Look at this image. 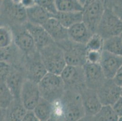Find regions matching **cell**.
<instances>
[{
  "label": "cell",
  "mask_w": 122,
  "mask_h": 121,
  "mask_svg": "<svg viewBox=\"0 0 122 121\" xmlns=\"http://www.w3.org/2000/svg\"><path fill=\"white\" fill-rule=\"evenodd\" d=\"M47 73L39 55L38 57H34L28 63L26 70V79L38 84Z\"/></svg>",
  "instance_id": "9a60e30c"
},
{
  "label": "cell",
  "mask_w": 122,
  "mask_h": 121,
  "mask_svg": "<svg viewBox=\"0 0 122 121\" xmlns=\"http://www.w3.org/2000/svg\"><path fill=\"white\" fill-rule=\"evenodd\" d=\"M43 27L55 43L68 40V29L63 26L55 18H51Z\"/></svg>",
  "instance_id": "5bb4252c"
},
{
  "label": "cell",
  "mask_w": 122,
  "mask_h": 121,
  "mask_svg": "<svg viewBox=\"0 0 122 121\" xmlns=\"http://www.w3.org/2000/svg\"><path fill=\"white\" fill-rule=\"evenodd\" d=\"M14 43L15 46L25 55H32L37 49L34 39L25 29L16 33L14 36Z\"/></svg>",
  "instance_id": "2e32d148"
},
{
  "label": "cell",
  "mask_w": 122,
  "mask_h": 121,
  "mask_svg": "<svg viewBox=\"0 0 122 121\" xmlns=\"http://www.w3.org/2000/svg\"><path fill=\"white\" fill-rule=\"evenodd\" d=\"M41 99L38 85L25 78L20 93L22 105L27 111H33Z\"/></svg>",
  "instance_id": "ba28073f"
},
{
  "label": "cell",
  "mask_w": 122,
  "mask_h": 121,
  "mask_svg": "<svg viewBox=\"0 0 122 121\" xmlns=\"http://www.w3.org/2000/svg\"><path fill=\"white\" fill-rule=\"evenodd\" d=\"M99 64L105 78L113 79L122 65V57L103 50Z\"/></svg>",
  "instance_id": "8fae6325"
},
{
  "label": "cell",
  "mask_w": 122,
  "mask_h": 121,
  "mask_svg": "<svg viewBox=\"0 0 122 121\" xmlns=\"http://www.w3.org/2000/svg\"><path fill=\"white\" fill-rule=\"evenodd\" d=\"M52 17L56 19L66 29H69L74 24L83 22V12H58Z\"/></svg>",
  "instance_id": "ffe728a7"
},
{
  "label": "cell",
  "mask_w": 122,
  "mask_h": 121,
  "mask_svg": "<svg viewBox=\"0 0 122 121\" xmlns=\"http://www.w3.org/2000/svg\"><path fill=\"white\" fill-rule=\"evenodd\" d=\"M38 52L47 72L60 75L67 65L64 52L61 47L54 43Z\"/></svg>",
  "instance_id": "6da1fadb"
},
{
  "label": "cell",
  "mask_w": 122,
  "mask_h": 121,
  "mask_svg": "<svg viewBox=\"0 0 122 121\" xmlns=\"http://www.w3.org/2000/svg\"><path fill=\"white\" fill-rule=\"evenodd\" d=\"M61 101L69 121H77L86 116L80 91L66 90Z\"/></svg>",
  "instance_id": "3957f363"
},
{
  "label": "cell",
  "mask_w": 122,
  "mask_h": 121,
  "mask_svg": "<svg viewBox=\"0 0 122 121\" xmlns=\"http://www.w3.org/2000/svg\"><path fill=\"white\" fill-rule=\"evenodd\" d=\"M38 85L41 97L52 104L60 100L66 90L60 75L51 73H47Z\"/></svg>",
  "instance_id": "7a4b0ae2"
},
{
  "label": "cell",
  "mask_w": 122,
  "mask_h": 121,
  "mask_svg": "<svg viewBox=\"0 0 122 121\" xmlns=\"http://www.w3.org/2000/svg\"><path fill=\"white\" fill-rule=\"evenodd\" d=\"M25 9L27 22L31 24L43 26L49 19L52 17L41 6L35 3L31 6L25 8Z\"/></svg>",
  "instance_id": "ac0fdd59"
},
{
  "label": "cell",
  "mask_w": 122,
  "mask_h": 121,
  "mask_svg": "<svg viewBox=\"0 0 122 121\" xmlns=\"http://www.w3.org/2000/svg\"><path fill=\"white\" fill-rule=\"evenodd\" d=\"M102 52L87 51L86 52V63H91V64H99L101 59V56H102Z\"/></svg>",
  "instance_id": "d6a6232c"
},
{
  "label": "cell",
  "mask_w": 122,
  "mask_h": 121,
  "mask_svg": "<svg viewBox=\"0 0 122 121\" xmlns=\"http://www.w3.org/2000/svg\"><path fill=\"white\" fill-rule=\"evenodd\" d=\"M103 50L122 57V39L120 36H114L104 39Z\"/></svg>",
  "instance_id": "cb8c5ba5"
},
{
  "label": "cell",
  "mask_w": 122,
  "mask_h": 121,
  "mask_svg": "<svg viewBox=\"0 0 122 121\" xmlns=\"http://www.w3.org/2000/svg\"><path fill=\"white\" fill-rule=\"evenodd\" d=\"M53 110V104L41 97L39 102L33 110L40 121H48Z\"/></svg>",
  "instance_id": "7402d4cb"
},
{
  "label": "cell",
  "mask_w": 122,
  "mask_h": 121,
  "mask_svg": "<svg viewBox=\"0 0 122 121\" xmlns=\"http://www.w3.org/2000/svg\"><path fill=\"white\" fill-rule=\"evenodd\" d=\"M12 45L6 48H0V61L9 63V61L14 56V50Z\"/></svg>",
  "instance_id": "1f68e13d"
},
{
  "label": "cell",
  "mask_w": 122,
  "mask_h": 121,
  "mask_svg": "<svg viewBox=\"0 0 122 121\" xmlns=\"http://www.w3.org/2000/svg\"><path fill=\"white\" fill-rule=\"evenodd\" d=\"M96 33L103 39L118 36L122 33V21L110 7L105 5V12Z\"/></svg>",
  "instance_id": "5b68a950"
},
{
  "label": "cell",
  "mask_w": 122,
  "mask_h": 121,
  "mask_svg": "<svg viewBox=\"0 0 122 121\" xmlns=\"http://www.w3.org/2000/svg\"><path fill=\"white\" fill-rule=\"evenodd\" d=\"M113 81L114 82L117 84L118 86L120 87L121 88L122 87V65L120 68L117 72L116 75H115L114 77L113 78Z\"/></svg>",
  "instance_id": "e575fe53"
},
{
  "label": "cell",
  "mask_w": 122,
  "mask_h": 121,
  "mask_svg": "<svg viewBox=\"0 0 122 121\" xmlns=\"http://www.w3.org/2000/svg\"><path fill=\"white\" fill-rule=\"evenodd\" d=\"M104 39L97 33H94L86 43V48L87 51H97L102 52L103 50Z\"/></svg>",
  "instance_id": "83f0119b"
},
{
  "label": "cell",
  "mask_w": 122,
  "mask_h": 121,
  "mask_svg": "<svg viewBox=\"0 0 122 121\" xmlns=\"http://www.w3.org/2000/svg\"><path fill=\"white\" fill-rule=\"evenodd\" d=\"M111 106L118 117L122 116V96H121Z\"/></svg>",
  "instance_id": "836d02e7"
},
{
  "label": "cell",
  "mask_w": 122,
  "mask_h": 121,
  "mask_svg": "<svg viewBox=\"0 0 122 121\" xmlns=\"http://www.w3.org/2000/svg\"><path fill=\"white\" fill-rule=\"evenodd\" d=\"M3 1H0V10H1V9L2 5H3Z\"/></svg>",
  "instance_id": "f35d334b"
},
{
  "label": "cell",
  "mask_w": 122,
  "mask_h": 121,
  "mask_svg": "<svg viewBox=\"0 0 122 121\" xmlns=\"http://www.w3.org/2000/svg\"><path fill=\"white\" fill-rule=\"evenodd\" d=\"M93 33L83 22L77 23L68 29V39L77 44L86 45Z\"/></svg>",
  "instance_id": "e0dca14e"
},
{
  "label": "cell",
  "mask_w": 122,
  "mask_h": 121,
  "mask_svg": "<svg viewBox=\"0 0 122 121\" xmlns=\"http://www.w3.org/2000/svg\"><path fill=\"white\" fill-rule=\"evenodd\" d=\"M35 3L41 6L52 16L56 15L58 12L54 0H35Z\"/></svg>",
  "instance_id": "f546056e"
},
{
  "label": "cell",
  "mask_w": 122,
  "mask_h": 121,
  "mask_svg": "<svg viewBox=\"0 0 122 121\" xmlns=\"http://www.w3.org/2000/svg\"><path fill=\"white\" fill-rule=\"evenodd\" d=\"M63 49L67 65L83 67L86 63V45L77 44L70 40L56 43Z\"/></svg>",
  "instance_id": "8992f818"
},
{
  "label": "cell",
  "mask_w": 122,
  "mask_h": 121,
  "mask_svg": "<svg viewBox=\"0 0 122 121\" xmlns=\"http://www.w3.org/2000/svg\"><path fill=\"white\" fill-rule=\"evenodd\" d=\"M118 121H122V116H121V117H118Z\"/></svg>",
  "instance_id": "ab89813d"
},
{
  "label": "cell",
  "mask_w": 122,
  "mask_h": 121,
  "mask_svg": "<svg viewBox=\"0 0 122 121\" xmlns=\"http://www.w3.org/2000/svg\"><path fill=\"white\" fill-rule=\"evenodd\" d=\"M81 2L78 0H55L58 11L63 12H83L85 3Z\"/></svg>",
  "instance_id": "603a6c76"
},
{
  "label": "cell",
  "mask_w": 122,
  "mask_h": 121,
  "mask_svg": "<svg viewBox=\"0 0 122 121\" xmlns=\"http://www.w3.org/2000/svg\"><path fill=\"white\" fill-rule=\"evenodd\" d=\"M25 79V78L20 71L13 68L12 72L5 82L15 99V98L16 99H20L21 91Z\"/></svg>",
  "instance_id": "d6986e66"
},
{
  "label": "cell",
  "mask_w": 122,
  "mask_h": 121,
  "mask_svg": "<svg viewBox=\"0 0 122 121\" xmlns=\"http://www.w3.org/2000/svg\"></svg>",
  "instance_id": "b9f144b4"
},
{
  "label": "cell",
  "mask_w": 122,
  "mask_h": 121,
  "mask_svg": "<svg viewBox=\"0 0 122 121\" xmlns=\"http://www.w3.org/2000/svg\"><path fill=\"white\" fill-rule=\"evenodd\" d=\"M60 76L66 90H76L81 92L86 88L83 67L66 65Z\"/></svg>",
  "instance_id": "52a82bcc"
},
{
  "label": "cell",
  "mask_w": 122,
  "mask_h": 121,
  "mask_svg": "<svg viewBox=\"0 0 122 121\" xmlns=\"http://www.w3.org/2000/svg\"><path fill=\"white\" fill-rule=\"evenodd\" d=\"M25 29L34 39L36 47L38 51L55 43L42 25H35L26 22Z\"/></svg>",
  "instance_id": "7c38bea8"
},
{
  "label": "cell",
  "mask_w": 122,
  "mask_h": 121,
  "mask_svg": "<svg viewBox=\"0 0 122 121\" xmlns=\"http://www.w3.org/2000/svg\"><path fill=\"white\" fill-rule=\"evenodd\" d=\"M48 121H69L65 115L61 99L53 103V110Z\"/></svg>",
  "instance_id": "f1b7e54d"
},
{
  "label": "cell",
  "mask_w": 122,
  "mask_h": 121,
  "mask_svg": "<svg viewBox=\"0 0 122 121\" xmlns=\"http://www.w3.org/2000/svg\"><path fill=\"white\" fill-rule=\"evenodd\" d=\"M81 95L85 115L90 116H95L103 106L100 101L97 91L86 87L81 91Z\"/></svg>",
  "instance_id": "4fadbf2b"
},
{
  "label": "cell",
  "mask_w": 122,
  "mask_h": 121,
  "mask_svg": "<svg viewBox=\"0 0 122 121\" xmlns=\"http://www.w3.org/2000/svg\"><path fill=\"white\" fill-rule=\"evenodd\" d=\"M97 93L102 105H112L122 96V88L113 79H106Z\"/></svg>",
  "instance_id": "9c48e42d"
},
{
  "label": "cell",
  "mask_w": 122,
  "mask_h": 121,
  "mask_svg": "<svg viewBox=\"0 0 122 121\" xmlns=\"http://www.w3.org/2000/svg\"><path fill=\"white\" fill-rule=\"evenodd\" d=\"M95 116L96 121H118V116L111 105H103Z\"/></svg>",
  "instance_id": "484cf974"
},
{
  "label": "cell",
  "mask_w": 122,
  "mask_h": 121,
  "mask_svg": "<svg viewBox=\"0 0 122 121\" xmlns=\"http://www.w3.org/2000/svg\"><path fill=\"white\" fill-rule=\"evenodd\" d=\"M22 121H40L36 117L33 111H27Z\"/></svg>",
  "instance_id": "d590c367"
},
{
  "label": "cell",
  "mask_w": 122,
  "mask_h": 121,
  "mask_svg": "<svg viewBox=\"0 0 122 121\" xmlns=\"http://www.w3.org/2000/svg\"><path fill=\"white\" fill-rule=\"evenodd\" d=\"M7 13L12 20L17 23H24L27 21L26 9L21 1L10 3L7 8Z\"/></svg>",
  "instance_id": "44dd1931"
},
{
  "label": "cell",
  "mask_w": 122,
  "mask_h": 121,
  "mask_svg": "<svg viewBox=\"0 0 122 121\" xmlns=\"http://www.w3.org/2000/svg\"><path fill=\"white\" fill-rule=\"evenodd\" d=\"M77 121H96V119L95 118V116H90L86 115Z\"/></svg>",
  "instance_id": "74e56055"
},
{
  "label": "cell",
  "mask_w": 122,
  "mask_h": 121,
  "mask_svg": "<svg viewBox=\"0 0 122 121\" xmlns=\"http://www.w3.org/2000/svg\"><path fill=\"white\" fill-rule=\"evenodd\" d=\"M83 67L85 86L89 89L97 91L106 79L100 65L99 64L86 63Z\"/></svg>",
  "instance_id": "30bf717a"
},
{
  "label": "cell",
  "mask_w": 122,
  "mask_h": 121,
  "mask_svg": "<svg viewBox=\"0 0 122 121\" xmlns=\"http://www.w3.org/2000/svg\"><path fill=\"white\" fill-rule=\"evenodd\" d=\"M14 36L10 28L6 25H0V48H6L12 45Z\"/></svg>",
  "instance_id": "4316f807"
},
{
  "label": "cell",
  "mask_w": 122,
  "mask_h": 121,
  "mask_svg": "<svg viewBox=\"0 0 122 121\" xmlns=\"http://www.w3.org/2000/svg\"><path fill=\"white\" fill-rule=\"evenodd\" d=\"M15 99L6 84L0 82V108L7 110Z\"/></svg>",
  "instance_id": "d4e9b609"
},
{
  "label": "cell",
  "mask_w": 122,
  "mask_h": 121,
  "mask_svg": "<svg viewBox=\"0 0 122 121\" xmlns=\"http://www.w3.org/2000/svg\"><path fill=\"white\" fill-rule=\"evenodd\" d=\"M109 6V5H108ZM110 7L113 12L117 15L118 18L122 21V8L120 7L116 6V5H113V6H109Z\"/></svg>",
  "instance_id": "8d00e7d4"
},
{
  "label": "cell",
  "mask_w": 122,
  "mask_h": 121,
  "mask_svg": "<svg viewBox=\"0 0 122 121\" xmlns=\"http://www.w3.org/2000/svg\"><path fill=\"white\" fill-rule=\"evenodd\" d=\"M13 67L6 62L0 61V82H5L12 72Z\"/></svg>",
  "instance_id": "4dcf8cb0"
},
{
  "label": "cell",
  "mask_w": 122,
  "mask_h": 121,
  "mask_svg": "<svg viewBox=\"0 0 122 121\" xmlns=\"http://www.w3.org/2000/svg\"><path fill=\"white\" fill-rule=\"evenodd\" d=\"M103 1H86L83 11V23L92 33L97 32L105 10Z\"/></svg>",
  "instance_id": "277c9868"
},
{
  "label": "cell",
  "mask_w": 122,
  "mask_h": 121,
  "mask_svg": "<svg viewBox=\"0 0 122 121\" xmlns=\"http://www.w3.org/2000/svg\"><path fill=\"white\" fill-rule=\"evenodd\" d=\"M120 36L121 38H122V33H121L120 35Z\"/></svg>",
  "instance_id": "60d3db41"
}]
</instances>
